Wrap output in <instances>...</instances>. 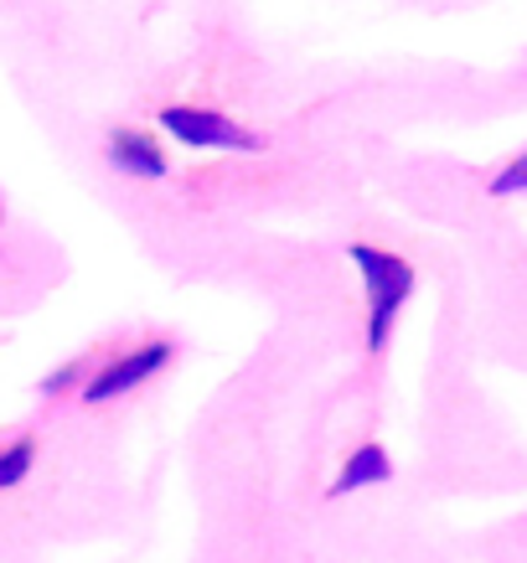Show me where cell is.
<instances>
[{
	"instance_id": "obj_1",
	"label": "cell",
	"mask_w": 527,
	"mask_h": 563,
	"mask_svg": "<svg viewBox=\"0 0 527 563\" xmlns=\"http://www.w3.org/2000/svg\"><path fill=\"white\" fill-rule=\"evenodd\" d=\"M347 258L358 264L362 285H367V346L383 352L393 336L398 310H404V300L414 295V269H408V258L388 254V249H373V243H352Z\"/></svg>"
},
{
	"instance_id": "obj_2",
	"label": "cell",
	"mask_w": 527,
	"mask_h": 563,
	"mask_svg": "<svg viewBox=\"0 0 527 563\" xmlns=\"http://www.w3.org/2000/svg\"><path fill=\"white\" fill-rule=\"evenodd\" d=\"M161 130L176 135L191 151H264V140L239 130L233 120H222L218 109H197V103H171L161 109Z\"/></svg>"
},
{
	"instance_id": "obj_8",
	"label": "cell",
	"mask_w": 527,
	"mask_h": 563,
	"mask_svg": "<svg viewBox=\"0 0 527 563\" xmlns=\"http://www.w3.org/2000/svg\"><path fill=\"white\" fill-rule=\"evenodd\" d=\"M0 218H6V202H0Z\"/></svg>"
},
{
	"instance_id": "obj_7",
	"label": "cell",
	"mask_w": 527,
	"mask_h": 563,
	"mask_svg": "<svg viewBox=\"0 0 527 563\" xmlns=\"http://www.w3.org/2000/svg\"><path fill=\"white\" fill-rule=\"evenodd\" d=\"M512 191H527V151L502 176H492V197H512Z\"/></svg>"
},
{
	"instance_id": "obj_6",
	"label": "cell",
	"mask_w": 527,
	"mask_h": 563,
	"mask_svg": "<svg viewBox=\"0 0 527 563\" xmlns=\"http://www.w3.org/2000/svg\"><path fill=\"white\" fill-rule=\"evenodd\" d=\"M32 461H36V444L32 440L6 444V450H0V492H6V486H17V481H26Z\"/></svg>"
},
{
	"instance_id": "obj_3",
	"label": "cell",
	"mask_w": 527,
	"mask_h": 563,
	"mask_svg": "<svg viewBox=\"0 0 527 563\" xmlns=\"http://www.w3.org/2000/svg\"><path fill=\"white\" fill-rule=\"evenodd\" d=\"M166 362H171V342H145V346H135V352H124V357H114L84 388V404H109V398L140 388V383H145L151 373H161Z\"/></svg>"
},
{
	"instance_id": "obj_5",
	"label": "cell",
	"mask_w": 527,
	"mask_h": 563,
	"mask_svg": "<svg viewBox=\"0 0 527 563\" xmlns=\"http://www.w3.org/2000/svg\"><path fill=\"white\" fill-rule=\"evenodd\" d=\"M388 476H393L388 450H383V444H362L358 455L347 461V471L331 481V496H352V492H362V486H383Z\"/></svg>"
},
{
	"instance_id": "obj_4",
	"label": "cell",
	"mask_w": 527,
	"mask_h": 563,
	"mask_svg": "<svg viewBox=\"0 0 527 563\" xmlns=\"http://www.w3.org/2000/svg\"><path fill=\"white\" fill-rule=\"evenodd\" d=\"M109 161L135 181H161L166 176V151L155 145L145 130H114L109 135Z\"/></svg>"
}]
</instances>
